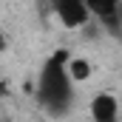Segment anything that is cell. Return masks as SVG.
Returning <instances> with one entry per match:
<instances>
[{
    "label": "cell",
    "instance_id": "1",
    "mask_svg": "<svg viewBox=\"0 0 122 122\" xmlns=\"http://www.w3.org/2000/svg\"><path fill=\"white\" fill-rule=\"evenodd\" d=\"M65 62H68V54L57 51L54 57L46 60L37 80V102L51 117H62L74 102V80L68 77Z\"/></svg>",
    "mask_w": 122,
    "mask_h": 122
},
{
    "label": "cell",
    "instance_id": "3",
    "mask_svg": "<svg viewBox=\"0 0 122 122\" xmlns=\"http://www.w3.org/2000/svg\"><path fill=\"white\" fill-rule=\"evenodd\" d=\"M91 122H119V102L114 94H97L91 99Z\"/></svg>",
    "mask_w": 122,
    "mask_h": 122
},
{
    "label": "cell",
    "instance_id": "5",
    "mask_svg": "<svg viewBox=\"0 0 122 122\" xmlns=\"http://www.w3.org/2000/svg\"><path fill=\"white\" fill-rule=\"evenodd\" d=\"M65 68H68V77L71 80H88L91 77V65H88V60H80V57H74V60L65 62Z\"/></svg>",
    "mask_w": 122,
    "mask_h": 122
},
{
    "label": "cell",
    "instance_id": "4",
    "mask_svg": "<svg viewBox=\"0 0 122 122\" xmlns=\"http://www.w3.org/2000/svg\"><path fill=\"white\" fill-rule=\"evenodd\" d=\"M88 14L99 17L102 23L108 26H117V17H119V0H82Z\"/></svg>",
    "mask_w": 122,
    "mask_h": 122
},
{
    "label": "cell",
    "instance_id": "2",
    "mask_svg": "<svg viewBox=\"0 0 122 122\" xmlns=\"http://www.w3.org/2000/svg\"><path fill=\"white\" fill-rule=\"evenodd\" d=\"M54 14L65 29H82L91 17L82 0H54Z\"/></svg>",
    "mask_w": 122,
    "mask_h": 122
}]
</instances>
